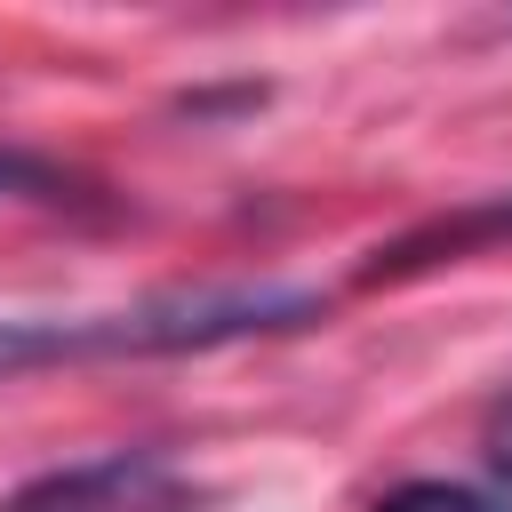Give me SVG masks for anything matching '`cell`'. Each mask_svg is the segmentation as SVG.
I'll list each match as a JSON object with an SVG mask.
<instances>
[{"label":"cell","instance_id":"cell-4","mask_svg":"<svg viewBox=\"0 0 512 512\" xmlns=\"http://www.w3.org/2000/svg\"><path fill=\"white\" fill-rule=\"evenodd\" d=\"M368 512H504V504L480 496V488H464V480H400V488H384Z\"/></svg>","mask_w":512,"mask_h":512},{"label":"cell","instance_id":"cell-1","mask_svg":"<svg viewBox=\"0 0 512 512\" xmlns=\"http://www.w3.org/2000/svg\"><path fill=\"white\" fill-rule=\"evenodd\" d=\"M320 296L312 288H168L128 312H88V320H0V384L24 368L56 360H104V352H216L248 336H288L312 328Z\"/></svg>","mask_w":512,"mask_h":512},{"label":"cell","instance_id":"cell-5","mask_svg":"<svg viewBox=\"0 0 512 512\" xmlns=\"http://www.w3.org/2000/svg\"><path fill=\"white\" fill-rule=\"evenodd\" d=\"M480 464L496 472V488L512 496V384L488 400V416H480Z\"/></svg>","mask_w":512,"mask_h":512},{"label":"cell","instance_id":"cell-2","mask_svg":"<svg viewBox=\"0 0 512 512\" xmlns=\"http://www.w3.org/2000/svg\"><path fill=\"white\" fill-rule=\"evenodd\" d=\"M192 504H200V488L160 448L80 456V464H56L0 496V512H192Z\"/></svg>","mask_w":512,"mask_h":512},{"label":"cell","instance_id":"cell-3","mask_svg":"<svg viewBox=\"0 0 512 512\" xmlns=\"http://www.w3.org/2000/svg\"><path fill=\"white\" fill-rule=\"evenodd\" d=\"M0 200H32V208H56V200H80V176L24 152V144H0Z\"/></svg>","mask_w":512,"mask_h":512}]
</instances>
